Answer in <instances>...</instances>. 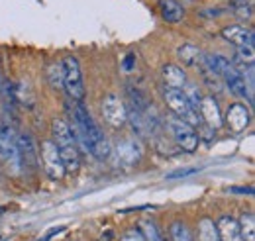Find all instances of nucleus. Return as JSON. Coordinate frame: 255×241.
<instances>
[{
	"label": "nucleus",
	"instance_id": "1",
	"mask_svg": "<svg viewBox=\"0 0 255 241\" xmlns=\"http://www.w3.org/2000/svg\"><path fill=\"white\" fill-rule=\"evenodd\" d=\"M75 116V120L81 123V127L85 129L87 133V143H89V155H93L98 161H104L110 153H112V147H110V141L108 137L104 135V131L98 127V123L93 120L91 112L85 108L83 102H69L67 104Z\"/></svg>",
	"mask_w": 255,
	"mask_h": 241
},
{
	"label": "nucleus",
	"instance_id": "2",
	"mask_svg": "<svg viewBox=\"0 0 255 241\" xmlns=\"http://www.w3.org/2000/svg\"><path fill=\"white\" fill-rule=\"evenodd\" d=\"M51 135H53V143L59 151V157L63 161L65 173H77L81 169V151L77 147L67 121L61 118H55L51 121Z\"/></svg>",
	"mask_w": 255,
	"mask_h": 241
},
{
	"label": "nucleus",
	"instance_id": "3",
	"mask_svg": "<svg viewBox=\"0 0 255 241\" xmlns=\"http://www.w3.org/2000/svg\"><path fill=\"white\" fill-rule=\"evenodd\" d=\"M0 159L12 169L14 173H20V159H18V145H16V129L10 121V116H2L0 120Z\"/></svg>",
	"mask_w": 255,
	"mask_h": 241
},
{
	"label": "nucleus",
	"instance_id": "4",
	"mask_svg": "<svg viewBox=\"0 0 255 241\" xmlns=\"http://www.w3.org/2000/svg\"><path fill=\"white\" fill-rule=\"evenodd\" d=\"M61 65H63V89L73 102H83L87 91H85L83 71H81L79 59L75 55H67L61 61Z\"/></svg>",
	"mask_w": 255,
	"mask_h": 241
},
{
	"label": "nucleus",
	"instance_id": "5",
	"mask_svg": "<svg viewBox=\"0 0 255 241\" xmlns=\"http://www.w3.org/2000/svg\"><path fill=\"white\" fill-rule=\"evenodd\" d=\"M167 125H169V129H171V135H173L177 147H181L185 153H194V151H196L200 139H198V133L194 131L192 125H189L187 121H183L181 118H177V116L169 118V120H167Z\"/></svg>",
	"mask_w": 255,
	"mask_h": 241
},
{
	"label": "nucleus",
	"instance_id": "6",
	"mask_svg": "<svg viewBox=\"0 0 255 241\" xmlns=\"http://www.w3.org/2000/svg\"><path fill=\"white\" fill-rule=\"evenodd\" d=\"M41 165H43V171L45 175L51 179V181H61L65 177V167L63 161L59 157V151L55 147L53 141H43L41 143Z\"/></svg>",
	"mask_w": 255,
	"mask_h": 241
},
{
	"label": "nucleus",
	"instance_id": "7",
	"mask_svg": "<svg viewBox=\"0 0 255 241\" xmlns=\"http://www.w3.org/2000/svg\"><path fill=\"white\" fill-rule=\"evenodd\" d=\"M220 79L226 83V87L230 89V92H232L234 96H238V98L248 100L250 104H254V89H252V87L246 83V79L232 67V63H230L228 69H224L222 71Z\"/></svg>",
	"mask_w": 255,
	"mask_h": 241
},
{
	"label": "nucleus",
	"instance_id": "8",
	"mask_svg": "<svg viewBox=\"0 0 255 241\" xmlns=\"http://www.w3.org/2000/svg\"><path fill=\"white\" fill-rule=\"evenodd\" d=\"M16 145H18V159H20V167L22 171H35L37 169V147L35 141L30 133L22 131L16 133Z\"/></svg>",
	"mask_w": 255,
	"mask_h": 241
},
{
	"label": "nucleus",
	"instance_id": "9",
	"mask_svg": "<svg viewBox=\"0 0 255 241\" xmlns=\"http://www.w3.org/2000/svg\"><path fill=\"white\" fill-rule=\"evenodd\" d=\"M102 118L112 127H122L126 123V106L116 94H106L102 100Z\"/></svg>",
	"mask_w": 255,
	"mask_h": 241
},
{
	"label": "nucleus",
	"instance_id": "10",
	"mask_svg": "<svg viewBox=\"0 0 255 241\" xmlns=\"http://www.w3.org/2000/svg\"><path fill=\"white\" fill-rule=\"evenodd\" d=\"M250 123H252V114H250V110L244 104L236 102V104H232L228 108V112H226V125L230 127V131L242 133V131H246L250 127Z\"/></svg>",
	"mask_w": 255,
	"mask_h": 241
},
{
	"label": "nucleus",
	"instance_id": "11",
	"mask_svg": "<svg viewBox=\"0 0 255 241\" xmlns=\"http://www.w3.org/2000/svg\"><path fill=\"white\" fill-rule=\"evenodd\" d=\"M139 159H141V147L135 139L128 137V139H122L116 145V163L118 165L133 167V165L139 163Z\"/></svg>",
	"mask_w": 255,
	"mask_h": 241
},
{
	"label": "nucleus",
	"instance_id": "12",
	"mask_svg": "<svg viewBox=\"0 0 255 241\" xmlns=\"http://www.w3.org/2000/svg\"><path fill=\"white\" fill-rule=\"evenodd\" d=\"M198 114H200V121H204L208 127L212 129H218L222 125V112H220V106L218 102L212 98V96H202V102H200V108H198Z\"/></svg>",
	"mask_w": 255,
	"mask_h": 241
},
{
	"label": "nucleus",
	"instance_id": "13",
	"mask_svg": "<svg viewBox=\"0 0 255 241\" xmlns=\"http://www.w3.org/2000/svg\"><path fill=\"white\" fill-rule=\"evenodd\" d=\"M222 37L226 41L234 43L236 47H254V30H248L244 26H230V28H224Z\"/></svg>",
	"mask_w": 255,
	"mask_h": 241
},
{
	"label": "nucleus",
	"instance_id": "14",
	"mask_svg": "<svg viewBox=\"0 0 255 241\" xmlns=\"http://www.w3.org/2000/svg\"><path fill=\"white\" fill-rule=\"evenodd\" d=\"M216 232H218V241H244L238 220H234L232 216H222L216 222Z\"/></svg>",
	"mask_w": 255,
	"mask_h": 241
},
{
	"label": "nucleus",
	"instance_id": "15",
	"mask_svg": "<svg viewBox=\"0 0 255 241\" xmlns=\"http://www.w3.org/2000/svg\"><path fill=\"white\" fill-rule=\"evenodd\" d=\"M161 77H163L165 89L183 91V87L187 85V75H185V71H183L181 67H177V65H163Z\"/></svg>",
	"mask_w": 255,
	"mask_h": 241
},
{
	"label": "nucleus",
	"instance_id": "16",
	"mask_svg": "<svg viewBox=\"0 0 255 241\" xmlns=\"http://www.w3.org/2000/svg\"><path fill=\"white\" fill-rule=\"evenodd\" d=\"M161 18L169 24H179L185 18V8L177 0H159Z\"/></svg>",
	"mask_w": 255,
	"mask_h": 241
},
{
	"label": "nucleus",
	"instance_id": "17",
	"mask_svg": "<svg viewBox=\"0 0 255 241\" xmlns=\"http://www.w3.org/2000/svg\"><path fill=\"white\" fill-rule=\"evenodd\" d=\"M177 55H179V59H181V63H183L185 67H196L202 53H200V49H198L196 45H192V43H183V45L177 49Z\"/></svg>",
	"mask_w": 255,
	"mask_h": 241
},
{
	"label": "nucleus",
	"instance_id": "18",
	"mask_svg": "<svg viewBox=\"0 0 255 241\" xmlns=\"http://www.w3.org/2000/svg\"><path fill=\"white\" fill-rule=\"evenodd\" d=\"M240 234H242V240L244 241H255V216L252 212L248 214H242L240 222Z\"/></svg>",
	"mask_w": 255,
	"mask_h": 241
},
{
	"label": "nucleus",
	"instance_id": "19",
	"mask_svg": "<svg viewBox=\"0 0 255 241\" xmlns=\"http://www.w3.org/2000/svg\"><path fill=\"white\" fill-rule=\"evenodd\" d=\"M198 241H218L216 224L210 218H202L198 222Z\"/></svg>",
	"mask_w": 255,
	"mask_h": 241
},
{
	"label": "nucleus",
	"instance_id": "20",
	"mask_svg": "<svg viewBox=\"0 0 255 241\" xmlns=\"http://www.w3.org/2000/svg\"><path fill=\"white\" fill-rule=\"evenodd\" d=\"M45 75H47V83L53 89H63V65L61 63H51Z\"/></svg>",
	"mask_w": 255,
	"mask_h": 241
},
{
	"label": "nucleus",
	"instance_id": "21",
	"mask_svg": "<svg viewBox=\"0 0 255 241\" xmlns=\"http://www.w3.org/2000/svg\"><path fill=\"white\" fill-rule=\"evenodd\" d=\"M169 236H171V241H192L191 230L187 228L185 222H175V224H171Z\"/></svg>",
	"mask_w": 255,
	"mask_h": 241
},
{
	"label": "nucleus",
	"instance_id": "22",
	"mask_svg": "<svg viewBox=\"0 0 255 241\" xmlns=\"http://www.w3.org/2000/svg\"><path fill=\"white\" fill-rule=\"evenodd\" d=\"M139 232H141V236H143V240L145 241H167L163 236H161L159 228H157L151 220H143Z\"/></svg>",
	"mask_w": 255,
	"mask_h": 241
},
{
	"label": "nucleus",
	"instance_id": "23",
	"mask_svg": "<svg viewBox=\"0 0 255 241\" xmlns=\"http://www.w3.org/2000/svg\"><path fill=\"white\" fill-rule=\"evenodd\" d=\"M183 94H185L189 106H191L194 112H198L200 102H202V94L198 91V87H196V85H185V87H183Z\"/></svg>",
	"mask_w": 255,
	"mask_h": 241
},
{
	"label": "nucleus",
	"instance_id": "24",
	"mask_svg": "<svg viewBox=\"0 0 255 241\" xmlns=\"http://www.w3.org/2000/svg\"><path fill=\"white\" fill-rule=\"evenodd\" d=\"M232 10H234V14H236L238 18H242V20L252 18V4H248L246 0H238V2L232 6Z\"/></svg>",
	"mask_w": 255,
	"mask_h": 241
},
{
	"label": "nucleus",
	"instance_id": "25",
	"mask_svg": "<svg viewBox=\"0 0 255 241\" xmlns=\"http://www.w3.org/2000/svg\"><path fill=\"white\" fill-rule=\"evenodd\" d=\"M196 173H200V169H198V167H191V169H177V171L167 173V175H165V179H167V181H177V179L191 177V175H196Z\"/></svg>",
	"mask_w": 255,
	"mask_h": 241
},
{
	"label": "nucleus",
	"instance_id": "26",
	"mask_svg": "<svg viewBox=\"0 0 255 241\" xmlns=\"http://www.w3.org/2000/svg\"><path fill=\"white\" fill-rule=\"evenodd\" d=\"M234 59L242 61L246 65H254V47H238V53Z\"/></svg>",
	"mask_w": 255,
	"mask_h": 241
},
{
	"label": "nucleus",
	"instance_id": "27",
	"mask_svg": "<svg viewBox=\"0 0 255 241\" xmlns=\"http://www.w3.org/2000/svg\"><path fill=\"white\" fill-rule=\"evenodd\" d=\"M214 135H216V129H212V127H208V125L204 123V125H202V131L198 133V139H204V141L210 143V141L214 139Z\"/></svg>",
	"mask_w": 255,
	"mask_h": 241
},
{
	"label": "nucleus",
	"instance_id": "28",
	"mask_svg": "<svg viewBox=\"0 0 255 241\" xmlns=\"http://www.w3.org/2000/svg\"><path fill=\"white\" fill-rule=\"evenodd\" d=\"M120 241H145V240H143V236H141L139 230H128Z\"/></svg>",
	"mask_w": 255,
	"mask_h": 241
},
{
	"label": "nucleus",
	"instance_id": "29",
	"mask_svg": "<svg viewBox=\"0 0 255 241\" xmlns=\"http://www.w3.org/2000/svg\"><path fill=\"white\" fill-rule=\"evenodd\" d=\"M122 67H124L126 73H131L135 69V55L133 53H128L126 57H124V61H122Z\"/></svg>",
	"mask_w": 255,
	"mask_h": 241
},
{
	"label": "nucleus",
	"instance_id": "30",
	"mask_svg": "<svg viewBox=\"0 0 255 241\" xmlns=\"http://www.w3.org/2000/svg\"><path fill=\"white\" fill-rule=\"evenodd\" d=\"M228 192L230 194H248V196H252L254 194V188L252 186H230Z\"/></svg>",
	"mask_w": 255,
	"mask_h": 241
},
{
	"label": "nucleus",
	"instance_id": "31",
	"mask_svg": "<svg viewBox=\"0 0 255 241\" xmlns=\"http://www.w3.org/2000/svg\"><path fill=\"white\" fill-rule=\"evenodd\" d=\"M65 230H67L65 226H59V228H51V230H49V232H47V234H45V236L41 238V241H51V240H53V238H55V236H59V234H63Z\"/></svg>",
	"mask_w": 255,
	"mask_h": 241
},
{
	"label": "nucleus",
	"instance_id": "32",
	"mask_svg": "<svg viewBox=\"0 0 255 241\" xmlns=\"http://www.w3.org/2000/svg\"><path fill=\"white\" fill-rule=\"evenodd\" d=\"M226 10L224 8H210V10H200V16H220Z\"/></svg>",
	"mask_w": 255,
	"mask_h": 241
},
{
	"label": "nucleus",
	"instance_id": "33",
	"mask_svg": "<svg viewBox=\"0 0 255 241\" xmlns=\"http://www.w3.org/2000/svg\"><path fill=\"white\" fill-rule=\"evenodd\" d=\"M141 210H153V206H135V208H124V210H118V214H129V212H141Z\"/></svg>",
	"mask_w": 255,
	"mask_h": 241
}]
</instances>
